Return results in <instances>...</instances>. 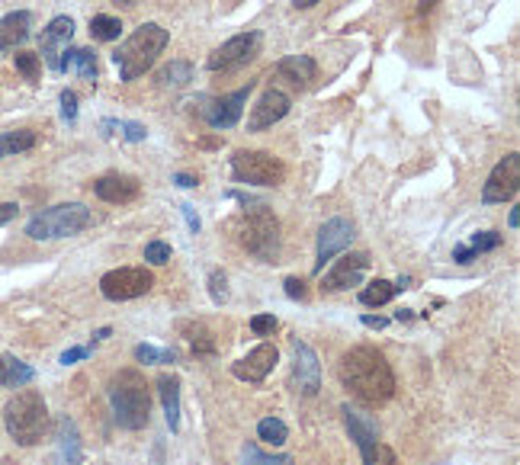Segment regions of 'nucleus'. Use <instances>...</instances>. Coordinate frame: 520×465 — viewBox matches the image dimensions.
Masks as SVG:
<instances>
[{
	"mask_svg": "<svg viewBox=\"0 0 520 465\" xmlns=\"http://www.w3.org/2000/svg\"><path fill=\"white\" fill-rule=\"evenodd\" d=\"M158 395H161L164 404V417H168L170 433L180 431V379L174 373L158 375Z\"/></svg>",
	"mask_w": 520,
	"mask_h": 465,
	"instance_id": "nucleus-22",
	"label": "nucleus"
},
{
	"mask_svg": "<svg viewBox=\"0 0 520 465\" xmlns=\"http://www.w3.org/2000/svg\"><path fill=\"white\" fill-rule=\"evenodd\" d=\"M190 344H193V353H216V344H212L209 334H206L203 327H199V337H197V334H193Z\"/></svg>",
	"mask_w": 520,
	"mask_h": 465,
	"instance_id": "nucleus-40",
	"label": "nucleus"
},
{
	"mask_svg": "<svg viewBox=\"0 0 520 465\" xmlns=\"http://www.w3.org/2000/svg\"><path fill=\"white\" fill-rule=\"evenodd\" d=\"M495 247H501V234L498 232H482V234H472L469 241V251L472 254H486V251H495Z\"/></svg>",
	"mask_w": 520,
	"mask_h": 465,
	"instance_id": "nucleus-34",
	"label": "nucleus"
},
{
	"mask_svg": "<svg viewBox=\"0 0 520 465\" xmlns=\"http://www.w3.org/2000/svg\"><path fill=\"white\" fill-rule=\"evenodd\" d=\"M363 325L366 327H386L389 321H386V318H380V315H376V318L373 315H363Z\"/></svg>",
	"mask_w": 520,
	"mask_h": 465,
	"instance_id": "nucleus-47",
	"label": "nucleus"
},
{
	"mask_svg": "<svg viewBox=\"0 0 520 465\" xmlns=\"http://www.w3.org/2000/svg\"><path fill=\"white\" fill-rule=\"evenodd\" d=\"M293 385L295 392H303V395H318V388H322V363H318V353L312 350L305 340L295 337L293 340Z\"/></svg>",
	"mask_w": 520,
	"mask_h": 465,
	"instance_id": "nucleus-14",
	"label": "nucleus"
},
{
	"mask_svg": "<svg viewBox=\"0 0 520 465\" xmlns=\"http://www.w3.org/2000/svg\"><path fill=\"white\" fill-rule=\"evenodd\" d=\"M357 238V228H353L351 219H328L318 232V261L315 270H324V263L334 261L338 254H344L347 247Z\"/></svg>",
	"mask_w": 520,
	"mask_h": 465,
	"instance_id": "nucleus-13",
	"label": "nucleus"
},
{
	"mask_svg": "<svg viewBox=\"0 0 520 465\" xmlns=\"http://www.w3.org/2000/svg\"><path fill=\"white\" fill-rule=\"evenodd\" d=\"M193 81V64L190 62H170L158 71V84L161 87H187Z\"/></svg>",
	"mask_w": 520,
	"mask_h": 465,
	"instance_id": "nucleus-27",
	"label": "nucleus"
},
{
	"mask_svg": "<svg viewBox=\"0 0 520 465\" xmlns=\"http://www.w3.org/2000/svg\"><path fill=\"white\" fill-rule=\"evenodd\" d=\"M33 379H35L33 366H26L23 360H16V356H4V360H0V385L23 388V385H29Z\"/></svg>",
	"mask_w": 520,
	"mask_h": 465,
	"instance_id": "nucleus-25",
	"label": "nucleus"
},
{
	"mask_svg": "<svg viewBox=\"0 0 520 465\" xmlns=\"http://www.w3.org/2000/svg\"><path fill=\"white\" fill-rule=\"evenodd\" d=\"M183 219H187V225H190V232H199V215L193 212V205H180Z\"/></svg>",
	"mask_w": 520,
	"mask_h": 465,
	"instance_id": "nucleus-44",
	"label": "nucleus"
},
{
	"mask_svg": "<svg viewBox=\"0 0 520 465\" xmlns=\"http://www.w3.org/2000/svg\"><path fill=\"white\" fill-rule=\"evenodd\" d=\"M106 395H110L113 417L122 431H141V427H148V417H151V388H148L145 375L135 373V369H120L110 379Z\"/></svg>",
	"mask_w": 520,
	"mask_h": 465,
	"instance_id": "nucleus-2",
	"label": "nucleus"
},
{
	"mask_svg": "<svg viewBox=\"0 0 520 465\" xmlns=\"http://www.w3.org/2000/svg\"><path fill=\"white\" fill-rule=\"evenodd\" d=\"M168 43H170L168 29H161L158 23H141L126 43L113 52V64L120 68V78L139 81L145 71L155 68L158 55L168 49Z\"/></svg>",
	"mask_w": 520,
	"mask_h": 465,
	"instance_id": "nucleus-3",
	"label": "nucleus"
},
{
	"mask_svg": "<svg viewBox=\"0 0 520 465\" xmlns=\"http://www.w3.org/2000/svg\"><path fill=\"white\" fill-rule=\"evenodd\" d=\"M392 296H395L392 282H389V280H376V282H370L363 292H360V302L370 305V308H380V305L392 302Z\"/></svg>",
	"mask_w": 520,
	"mask_h": 465,
	"instance_id": "nucleus-30",
	"label": "nucleus"
},
{
	"mask_svg": "<svg viewBox=\"0 0 520 465\" xmlns=\"http://www.w3.org/2000/svg\"><path fill=\"white\" fill-rule=\"evenodd\" d=\"M93 193H97L103 203L126 205V203H132V199H139L141 184L129 174H106V176H100L97 184H93Z\"/></svg>",
	"mask_w": 520,
	"mask_h": 465,
	"instance_id": "nucleus-19",
	"label": "nucleus"
},
{
	"mask_svg": "<svg viewBox=\"0 0 520 465\" xmlns=\"http://www.w3.org/2000/svg\"><path fill=\"white\" fill-rule=\"evenodd\" d=\"M507 225H511V228L520 225V212L517 209H511V215H507Z\"/></svg>",
	"mask_w": 520,
	"mask_h": 465,
	"instance_id": "nucleus-50",
	"label": "nucleus"
},
{
	"mask_svg": "<svg viewBox=\"0 0 520 465\" xmlns=\"http://www.w3.org/2000/svg\"><path fill=\"white\" fill-rule=\"evenodd\" d=\"M174 184H177V186H183V190H193V186H197L199 180H197V176H193V174H177V176H174Z\"/></svg>",
	"mask_w": 520,
	"mask_h": 465,
	"instance_id": "nucleus-45",
	"label": "nucleus"
},
{
	"mask_svg": "<svg viewBox=\"0 0 520 465\" xmlns=\"http://www.w3.org/2000/svg\"><path fill=\"white\" fill-rule=\"evenodd\" d=\"M78 71L84 81H97V55L91 49H64L62 58H58V68L55 71Z\"/></svg>",
	"mask_w": 520,
	"mask_h": 465,
	"instance_id": "nucleus-24",
	"label": "nucleus"
},
{
	"mask_svg": "<svg viewBox=\"0 0 520 465\" xmlns=\"http://www.w3.org/2000/svg\"><path fill=\"white\" fill-rule=\"evenodd\" d=\"M62 116L68 122L78 119V93H74V90H64L62 93Z\"/></svg>",
	"mask_w": 520,
	"mask_h": 465,
	"instance_id": "nucleus-39",
	"label": "nucleus"
},
{
	"mask_svg": "<svg viewBox=\"0 0 520 465\" xmlns=\"http://www.w3.org/2000/svg\"><path fill=\"white\" fill-rule=\"evenodd\" d=\"M520 190V155L511 151L507 157H501L498 164L488 174L486 186H482V203L495 205V203H511Z\"/></svg>",
	"mask_w": 520,
	"mask_h": 465,
	"instance_id": "nucleus-9",
	"label": "nucleus"
},
{
	"mask_svg": "<svg viewBox=\"0 0 520 465\" xmlns=\"http://www.w3.org/2000/svg\"><path fill=\"white\" fill-rule=\"evenodd\" d=\"M338 379L360 404H370V408H380L395 395V373L386 353L376 346L363 344L347 350L338 363Z\"/></svg>",
	"mask_w": 520,
	"mask_h": 465,
	"instance_id": "nucleus-1",
	"label": "nucleus"
},
{
	"mask_svg": "<svg viewBox=\"0 0 520 465\" xmlns=\"http://www.w3.org/2000/svg\"><path fill=\"white\" fill-rule=\"evenodd\" d=\"M71 35H74V20H71V16H55V20L43 29V39H39L43 55L39 58H45L49 68H58V58H62V52L71 45Z\"/></svg>",
	"mask_w": 520,
	"mask_h": 465,
	"instance_id": "nucleus-18",
	"label": "nucleus"
},
{
	"mask_svg": "<svg viewBox=\"0 0 520 465\" xmlns=\"http://www.w3.org/2000/svg\"><path fill=\"white\" fill-rule=\"evenodd\" d=\"M93 225V215L84 203H62L52 209L35 212L26 222V238L33 241H58V238H74L84 228Z\"/></svg>",
	"mask_w": 520,
	"mask_h": 465,
	"instance_id": "nucleus-5",
	"label": "nucleus"
},
{
	"mask_svg": "<svg viewBox=\"0 0 520 465\" xmlns=\"http://www.w3.org/2000/svg\"><path fill=\"white\" fill-rule=\"evenodd\" d=\"M344 423H347V433L357 440L363 465H373L376 456H380V440H376L380 431H376V421L373 417H363L360 411H353L351 404H344Z\"/></svg>",
	"mask_w": 520,
	"mask_h": 465,
	"instance_id": "nucleus-15",
	"label": "nucleus"
},
{
	"mask_svg": "<svg viewBox=\"0 0 520 465\" xmlns=\"http://www.w3.org/2000/svg\"><path fill=\"white\" fill-rule=\"evenodd\" d=\"M260 49V33H241V35H232L228 43H222L216 52L209 55V62H206V68L212 71V74H228V71H238L245 68L247 62H251L254 55H257Z\"/></svg>",
	"mask_w": 520,
	"mask_h": 465,
	"instance_id": "nucleus-10",
	"label": "nucleus"
},
{
	"mask_svg": "<svg viewBox=\"0 0 520 465\" xmlns=\"http://www.w3.org/2000/svg\"><path fill=\"white\" fill-rule=\"evenodd\" d=\"M29 29H33V14L29 10H14L0 20V52L16 49L20 43L29 39Z\"/></svg>",
	"mask_w": 520,
	"mask_h": 465,
	"instance_id": "nucleus-21",
	"label": "nucleus"
},
{
	"mask_svg": "<svg viewBox=\"0 0 520 465\" xmlns=\"http://www.w3.org/2000/svg\"><path fill=\"white\" fill-rule=\"evenodd\" d=\"M232 176L247 186H280L286 180V164L270 151H235Z\"/></svg>",
	"mask_w": 520,
	"mask_h": 465,
	"instance_id": "nucleus-7",
	"label": "nucleus"
},
{
	"mask_svg": "<svg viewBox=\"0 0 520 465\" xmlns=\"http://www.w3.org/2000/svg\"><path fill=\"white\" fill-rule=\"evenodd\" d=\"M315 4H322V0H293L295 10H309V7H315Z\"/></svg>",
	"mask_w": 520,
	"mask_h": 465,
	"instance_id": "nucleus-48",
	"label": "nucleus"
},
{
	"mask_svg": "<svg viewBox=\"0 0 520 465\" xmlns=\"http://www.w3.org/2000/svg\"><path fill=\"white\" fill-rule=\"evenodd\" d=\"M155 286V276L148 273L145 267H120L110 270V273L100 280V292L110 302H132V299H141L151 292Z\"/></svg>",
	"mask_w": 520,
	"mask_h": 465,
	"instance_id": "nucleus-8",
	"label": "nucleus"
},
{
	"mask_svg": "<svg viewBox=\"0 0 520 465\" xmlns=\"http://www.w3.org/2000/svg\"><path fill=\"white\" fill-rule=\"evenodd\" d=\"M16 212H20V205L16 203H0V228L7 225V222H14Z\"/></svg>",
	"mask_w": 520,
	"mask_h": 465,
	"instance_id": "nucleus-43",
	"label": "nucleus"
},
{
	"mask_svg": "<svg viewBox=\"0 0 520 465\" xmlns=\"http://www.w3.org/2000/svg\"><path fill=\"white\" fill-rule=\"evenodd\" d=\"M4 427H7L10 440L20 446L43 443L49 433V408L45 398L35 388H23L4 404Z\"/></svg>",
	"mask_w": 520,
	"mask_h": 465,
	"instance_id": "nucleus-4",
	"label": "nucleus"
},
{
	"mask_svg": "<svg viewBox=\"0 0 520 465\" xmlns=\"http://www.w3.org/2000/svg\"><path fill=\"white\" fill-rule=\"evenodd\" d=\"M209 296H212V302H216V305H222L228 299V280H226V273H222V270H212V273H209Z\"/></svg>",
	"mask_w": 520,
	"mask_h": 465,
	"instance_id": "nucleus-35",
	"label": "nucleus"
},
{
	"mask_svg": "<svg viewBox=\"0 0 520 465\" xmlns=\"http://www.w3.org/2000/svg\"><path fill=\"white\" fill-rule=\"evenodd\" d=\"M254 90V81H247L245 87H238L235 93H226V97H212L206 100V106H199V116L209 122L212 128H235L241 122V113H245V103Z\"/></svg>",
	"mask_w": 520,
	"mask_h": 465,
	"instance_id": "nucleus-11",
	"label": "nucleus"
},
{
	"mask_svg": "<svg viewBox=\"0 0 520 465\" xmlns=\"http://www.w3.org/2000/svg\"><path fill=\"white\" fill-rule=\"evenodd\" d=\"M116 4H120V7H135L139 0H116Z\"/></svg>",
	"mask_w": 520,
	"mask_h": 465,
	"instance_id": "nucleus-51",
	"label": "nucleus"
},
{
	"mask_svg": "<svg viewBox=\"0 0 520 465\" xmlns=\"http://www.w3.org/2000/svg\"><path fill=\"white\" fill-rule=\"evenodd\" d=\"M35 145V132L33 128H14V132H4L0 135V161L4 157H14L23 155Z\"/></svg>",
	"mask_w": 520,
	"mask_h": 465,
	"instance_id": "nucleus-26",
	"label": "nucleus"
},
{
	"mask_svg": "<svg viewBox=\"0 0 520 465\" xmlns=\"http://www.w3.org/2000/svg\"><path fill=\"white\" fill-rule=\"evenodd\" d=\"M14 64H16V71H20L23 78L33 81V84H35L39 78H43V58L35 55V52H16Z\"/></svg>",
	"mask_w": 520,
	"mask_h": 465,
	"instance_id": "nucleus-32",
	"label": "nucleus"
},
{
	"mask_svg": "<svg viewBox=\"0 0 520 465\" xmlns=\"http://www.w3.org/2000/svg\"><path fill=\"white\" fill-rule=\"evenodd\" d=\"M106 126H116L129 141H145L148 138V128L141 122H106Z\"/></svg>",
	"mask_w": 520,
	"mask_h": 465,
	"instance_id": "nucleus-37",
	"label": "nucleus"
},
{
	"mask_svg": "<svg viewBox=\"0 0 520 465\" xmlns=\"http://www.w3.org/2000/svg\"><path fill=\"white\" fill-rule=\"evenodd\" d=\"M135 360L145 363V366H161V363H174V353L158 350V346H151V344H139L135 346Z\"/></svg>",
	"mask_w": 520,
	"mask_h": 465,
	"instance_id": "nucleus-33",
	"label": "nucleus"
},
{
	"mask_svg": "<svg viewBox=\"0 0 520 465\" xmlns=\"http://www.w3.org/2000/svg\"><path fill=\"white\" fill-rule=\"evenodd\" d=\"M55 437H58V459H62V465H81V459H84V452H81V433L68 414L58 417Z\"/></svg>",
	"mask_w": 520,
	"mask_h": 465,
	"instance_id": "nucleus-23",
	"label": "nucleus"
},
{
	"mask_svg": "<svg viewBox=\"0 0 520 465\" xmlns=\"http://www.w3.org/2000/svg\"><path fill=\"white\" fill-rule=\"evenodd\" d=\"M251 331L257 334V337H267V334L276 331V318L274 315H254L251 318Z\"/></svg>",
	"mask_w": 520,
	"mask_h": 465,
	"instance_id": "nucleus-38",
	"label": "nucleus"
},
{
	"mask_svg": "<svg viewBox=\"0 0 520 465\" xmlns=\"http://www.w3.org/2000/svg\"><path fill=\"white\" fill-rule=\"evenodd\" d=\"M257 440L267 446H283L289 440V427L280 417H264V421L257 423Z\"/></svg>",
	"mask_w": 520,
	"mask_h": 465,
	"instance_id": "nucleus-28",
	"label": "nucleus"
},
{
	"mask_svg": "<svg viewBox=\"0 0 520 465\" xmlns=\"http://www.w3.org/2000/svg\"><path fill=\"white\" fill-rule=\"evenodd\" d=\"M91 35L97 39V43H116V39L122 35V23L116 20V16L100 14L91 20Z\"/></svg>",
	"mask_w": 520,
	"mask_h": 465,
	"instance_id": "nucleus-29",
	"label": "nucleus"
},
{
	"mask_svg": "<svg viewBox=\"0 0 520 465\" xmlns=\"http://www.w3.org/2000/svg\"><path fill=\"white\" fill-rule=\"evenodd\" d=\"M241 465H293L289 456H267L257 443L241 446Z\"/></svg>",
	"mask_w": 520,
	"mask_h": 465,
	"instance_id": "nucleus-31",
	"label": "nucleus"
},
{
	"mask_svg": "<svg viewBox=\"0 0 520 465\" xmlns=\"http://www.w3.org/2000/svg\"><path fill=\"white\" fill-rule=\"evenodd\" d=\"M289 109H293V100H289V93L270 87V90L260 93V100L251 106V116H247V132H264V128H274L276 122L286 119Z\"/></svg>",
	"mask_w": 520,
	"mask_h": 465,
	"instance_id": "nucleus-12",
	"label": "nucleus"
},
{
	"mask_svg": "<svg viewBox=\"0 0 520 465\" xmlns=\"http://www.w3.org/2000/svg\"><path fill=\"white\" fill-rule=\"evenodd\" d=\"M370 270V254H347L334 263L328 276H324V289L328 292H341V289H351V286H360L363 273Z\"/></svg>",
	"mask_w": 520,
	"mask_h": 465,
	"instance_id": "nucleus-17",
	"label": "nucleus"
},
{
	"mask_svg": "<svg viewBox=\"0 0 520 465\" xmlns=\"http://www.w3.org/2000/svg\"><path fill=\"white\" fill-rule=\"evenodd\" d=\"M91 356V346H74V350H64L62 353V366H71V363L87 360Z\"/></svg>",
	"mask_w": 520,
	"mask_h": 465,
	"instance_id": "nucleus-41",
	"label": "nucleus"
},
{
	"mask_svg": "<svg viewBox=\"0 0 520 465\" xmlns=\"http://www.w3.org/2000/svg\"><path fill=\"white\" fill-rule=\"evenodd\" d=\"M276 360H280L276 346L274 344H260V346H254L247 356H241V360L235 363L232 373H235V379H241V382H264L270 373H274Z\"/></svg>",
	"mask_w": 520,
	"mask_h": 465,
	"instance_id": "nucleus-16",
	"label": "nucleus"
},
{
	"mask_svg": "<svg viewBox=\"0 0 520 465\" xmlns=\"http://www.w3.org/2000/svg\"><path fill=\"white\" fill-rule=\"evenodd\" d=\"M145 261L155 263V267L170 263V244H164V241H151V244H145Z\"/></svg>",
	"mask_w": 520,
	"mask_h": 465,
	"instance_id": "nucleus-36",
	"label": "nucleus"
},
{
	"mask_svg": "<svg viewBox=\"0 0 520 465\" xmlns=\"http://www.w3.org/2000/svg\"><path fill=\"white\" fill-rule=\"evenodd\" d=\"M276 74H280L286 84L305 90V87H312V81L318 78V64L312 55H286L280 64H276Z\"/></svg>",
	"mask_w": 520,
	"mask_h": 465,
	"instance_id": "nucleus-20",
	"label": "nucleus"
},
{
	"mask_svg": "<svg viewBox=\"0 0 520 465\" xmlns=\"http://www.w3.org/2000/svg\"><path fill=\"white\" fill-rule=\"evenodd\" d=\"M434 7H437V0H421V4H418V14H430Z\"/></svg>",
	"mask_w": 520,
	"mask_h": 465,
	"instance_id": "nucleus-49",
	"label": "nucleus"
},
{
	"mask_svg": "<svg viewBox=\"0 0 520 465\" xmlns=\"http://www.w3.org/2000/svg\"><path fill=\"white\" fill-rule=\"evenodd\" d=\"M238 241L260 261H276V254H280V222L267 205H254L238 219Z\"/></svg>",
	"mask_w": 520,
	"mask_h": 465,
	"instance_id": "nucleus-6",
	"label": "nucleus"
},
{
	"mask_svg": "<svg viewBox=\"0 0 520 465\" xmlns=\"http://www.w3.org/2000/svg\"><path fill=\"white\" fill-rule=\"evenodd\" d=\"M283 286H286V296L289 299H305V282L299 280V276H289Z\"/></svg>",
	"mask_w": 520,
	"mask_h": 465,
	"instance_id": "nucleus-42",
	"label": "nucleus"
},
{
	"mask_svg": "<svg viewBox=\"0 0 520 465\" xmlns=\"http://www.w3.org/2000/svg\"><path fill=\"white\" fill-rule=\"evenodd\" d=\"M373 465H395V452L389 446H380V456H376Z\"/></svg>",
	"mask_w": 520,
	"mask_h": 465,
	"instance_id": "nucleus-46",
	"label": "nucleus"
}]
</instances>
